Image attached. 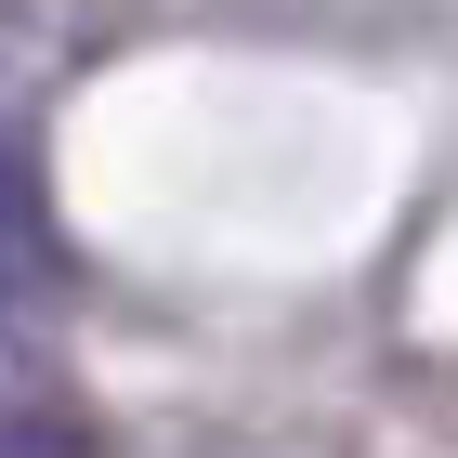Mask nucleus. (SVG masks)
Masks as SVG:
<instances>
[{
  "mask_svg": "<svg viewBox=\"0 0 458 458\" xmlns=\"http://www.w3.org/2000/svg\"><path fill=\"white\" fill-rule=\"evenodd\" d=\"M39 288H53V210H39L27 157H13V131H0V315H27Z\"/></svg>",
  "mask_w": 458,
  "mask_h": 458,
  "instance_id": "obj_1",
  "label": "nucleus"
}]
</instances>
